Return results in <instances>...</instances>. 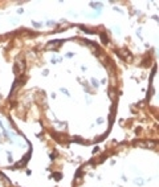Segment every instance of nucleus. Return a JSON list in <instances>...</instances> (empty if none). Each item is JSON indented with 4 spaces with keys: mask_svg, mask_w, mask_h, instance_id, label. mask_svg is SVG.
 <instances>
[{
    "mask_svg": "<svg viewBox=\"0 0 159 187\" xmlns=\"http://www.w3.org/2000/svg\"><path fill=\"white\" fill-rule=\"evenodd\" d=\"M24 70H25V62L23 60H17L16 61V64H15V73L16 76H23L24 73Z\"/></svg>",
    "mask_w": 159,
    "mask_h": 187,
    "instance_id": "1",
    "label": "nucleus"
},
{
    "mask_svg": "<svg viewBox=\"0 0 159 187\" xmlns=\"http://www.w3.org/2000/svg\"><path fill=\"white\" fill-rule=\"evenodd\" d=\"M118 55L121 56L122 59H125L126 61H130V60H131V57H132V56H131V53L129 52V49H122V51H119V52H118Z\"/></svg>",
    "mask_w": 159,
    "mask_h": 187,
    "instance_id": "2",
    "label": "nucleus"
},
{
    "mask_svg": "<svg viewBox=\"0 0 159 187\" xmlns=\"http://www.w3.org/2000/svg\"><path fill=\"white\" fill-rule=\"evenodd\" d=\"M60 45H61V41H52V43L48 44L47 48H48V49H53V48H57Z\"/></svg>",
    "mask_w": 159,
    "mask_h": 187,
    "instance_id": "3",
    "label": "nucleus"
}]
</instances>
